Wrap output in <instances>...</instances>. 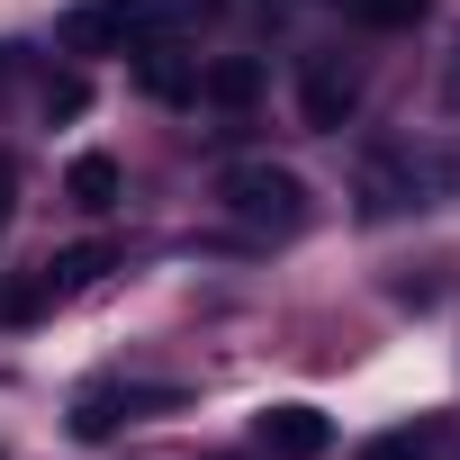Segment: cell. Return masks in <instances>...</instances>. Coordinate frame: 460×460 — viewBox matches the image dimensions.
<instances>
[{"mask_svg": "<svg viewBox=\"0 0 460 460\" xmlns=\"http://www.w3.org/2000/svg\"><path fill=\"white\" fill-rule=\"evenodd\" d=\"M460 190V154H442V145H370L361 154V181H352V199H361V217L370 226H388V217H406V208H442Z\"/></svg>", "mask_w": 460, "mask_h": 460, "instance_id": "6da1fadb", "label": "cell"}, {"mask_svg": "<svg viewBox=\"0 0 460 460\" xmlns=\"http://www.w3.org/2000/svg\"><path fill=\"white\" fill-rule=\"evenodd\" d=\"M217 199H226V217H244V226H262V235H298L307 226V181L289 172V163H226L217 172Z\"/></svg>", "mask_w": 460, "mask_h": 460, "instance_id": "7a4b0ae2", "label": "cell"}, {"mask_svg": "<svg viewBox=\"0 0 460 460\" xmlns=\"http://www.w3.org/2000/svg\"><path fill=\"white\" fill-rule=\"evenodd\" d=\"M55 46L64 55H127V46H154V0H73L55 19Z\"/></svg>", "mask_w": 460, "mask_h": 460, "instance_id": "3957f363", "label": "cell"}, {"mask_svg": "<svg viewBox=\"0 0 460 460\" xmlns=\"http://www.w3.org/2000/svg\"><path fill=\"white\" fill-rule=\"evenodd\" d=\"M163 406H181V388H172V379H91V388L73 397V442H109L118 424L163 415Z\"/></svg>", "mask_w": 460, "mask_h": 460, "instance_id": "277c9868", "label": "cell"}, {"mask_svg": "<svg viewBox=\"0 0 460 460\" xmlns=\"http://www.w3.org/2000/svg\"><path fill=\"white\" fill-rule=\"evenodd\" d=\"M298 118H307L316 136L352 127V118H361V73H352L343 55H307V64H298Z\"/></svg>", "mask_w": 460, "mask_h": 460, "instance_id": "5b68a950", "label": "cell"}, {"mask_svg": "<svg viewBox=\"0 0 460 460\" xmlns=\"http://www.w3.org/2000/svg\"><path fill=\"white\" fill-rule=\"evenodd\" d=\"M253 442H262V460H325L334 451V415L325 406H262L253 415Z\"/></svg>", "mask_w": 460, "mask_h": 460, "instance_id": "8992f818", "label": "cell"}, {"mask_svg": "<svg viewBox=\"0 0 460 460\" xmlns=\"http://www.w3.org/2000/svg\"><path fill=\"white\" fill-rule=\"evenodd\" d=\"M262 82H271L262 55H217V64H199V100H208V109H253Z\"/></svg>", "mask_w": 460, "mask_h": 460, "instance_id": "52a82bcc", "label": "cell"}, {"mask_svg": "<svg viewBox=\"0 0 460 460\" xmlns=\"http://www.w3.org/2000/svg\"><path fill=\"white\" fill-rule=\"evenodd\" d=\"M64 199H73V208H91V217H100V208H118V163H109V154H82V163L64 172Z\"/></svg>", "mask_w": 460, "mask_h": 460, "instance_id": "ba28073f", "label": "cell"}, {"mask_svg": "<svg viewBox=\"0 0 460 460\" xmlns=\"http://www.w3.org/2000/svg\"><path fill=\"white\" fill-rule=\"evenodd\" d=\"M109 262H118L109 244H73V253H55V262H46V280H55V298H73V289H91Z\"/></svg>", "mask_w": 460, "mask_h": 460, "instance_id": "9c48e42d", "label": "cell"}, {"mask_svg": "<svg viewBox=\"0 0 460 460\" xmlns=\"http://www.w3.org/2000/svg\"><path fill=\"white\" fill-rule=\"evenodd\" d=\"M136 55H145V91L154 100H199V73L172 64V46H136Z\"/></svg>", "mask_w": 460, "mask_h": 460, "instance_id": "30bf717a", "label": "cell"}, {"mask_svg": "<svg viewBox=\"0 0 460 460\" xmlns=\"http://www.w3.org/2000/svg\"><path fill=\"white\" fill-rule=\"evenodd\" d=\"M334 10H343L352 28H415L433 0H334Z\"/></svg>", "mask_w": 460, "mask_h": 460, "instance_id": "8fae6325", "label": "cell"}, {"mask_svg": "<svg viewBox=\"0 0 460 460\" xmlns=\"http://www.w3.org/2000/svg\"><path fill=\"white\" fill-rule=\"evenodd\" d=\"M55 307V280L37 271V280H10V289H0V316H10V325H28V316H46Z\"/></svg>", "mask_w": 460, "mask_h": 460, "instance_id": "7c38bea8", "label": "cell"}, {"mask_svg": "<svg viewBox=\"0 0 460 460\" xmlns=\"http://www.w3.org/2000/svg\"><path fill=\"white\" fill-rule=\"evenodd\" d=\"M226 10V0H154V37H172V28H208Z\"/></svg>", "mask_w": 460, "mask_h": 460, "instance_id": "4fadbf2b", "label": "cell"}, {"mask_svg": "<svg viewBox=\"0 0 460 460\" xmlns=\"http://www.w3.org/2000/svg\"><path fill=\"white\" fill-rule=\"evenodd\" d=\"M352 460H433V433H379V442H361Z\"/></svg>", "mask_w": 460, "mask_h": 460, "instance_id": "5bb4252c", "label": "cell"}, {"mask_svg": "<svg viewBox=\"0 0 460 460\" xmlns=\"http://www.w3.org/2000/svg\"><path fill=\"white\" fill-rule=\"evenodd\" d=\"M46 109H55V118H73V109H82V82H73V73H64V82H46Z\"/></svg>", "mask_w": 460, "mask_h": 460, "instance_id": "9a60e30c", "label": "cell"}, {"mask_svg": "<svg viewBox=\"0 0 460 460\" xmlns=\"http://www.w3.org/2000/svg\"><path fill=\"white\" fill-rule=\"evenodd\" d=\"M10 208H19V172H10V154H0V235H10Z\"/></svg>", "mask_w": 460, "mask_h": 460, "instance_id": "2e32d148", "label": "cell"}, {"mask_svg": "<svg viewBox=\"0 0 460 460\" xmlns=\"http://www.w3.org/2000/svg\"><path fill=\"white\" fill-rule=\"evenodd\" d=\"M451 109H460V55H451Z\"/></svg>", "mask_w": 460, "mask_h": 460, "instance_id": "e0dca14e", "label": "cell"}]
</instances>
